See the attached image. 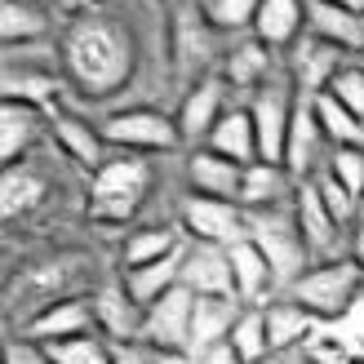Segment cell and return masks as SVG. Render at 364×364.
I'll list each match as a JSON object with an SVG mask.
<instances>
[{"mask_svg":"<svg viewBox=\"0 0 364 364\" xmlns=\"http://www.w3.org/2000/svg\"><path fill=\"white\" fill-rule=\"evenodd\" d=\"M182 227L191 231V240L205 245H235L249 235V209L235 200H213V196H187L182 200Z\"/></svg>","mask_w":364,"mask_h":364,"instance_id":"obj_8","label":"cell"},{"mask_svg":"<svg viewBox=\"0 0 364 364\" xmlns=\"http://www.w3.org/2000/svg\"><path fill=\"white\" fill-rule=\"evenodd\" d=\"M63 58H67L71 80H76L85 94L102 98V94H116V89L129 80L134 41L120 23H112V18H102V14H89L67 31Z\"/></svg>","mask_w":364,"mask_h":364,"instance_id":"obj_1","label":"cell"},{"mask_svg":"<svg viewBox=\"0 0 364 364\" xmlns=\"http://www.w3.org/2000/svg\"><path fill=\"white\" fill-rule=\"evenodd\" d=\"M294 107H298V89L294 80H267L253 89L249 116L258 129V156L271 165H284V142H289V124H294Z\"/></svg>","mask_w":364,"mask_h":364,"instance_id":"obj_6","label":"cell"},{"mask_svg":"<svg viewBox=\"0 0 364 364\" xmlns=\"http://www.w3.org/2000/svg\"><path fill=\"white\" fill-rule=\"evenodd\" d=\"M209 151H218V156H227V160H235V165H253V160H262L258 156V129H253V116H249V107L240 112H227L223 120L213 124V134H209V142H205Z\"/></svg>","mask_w":364,"mask_h":364,"instance_id":"obj_24","label":"cell"},{"mask_svg":"<svg viewBox=\"0 0 364 364\" xmlns=\"http://www.w3.org/2000/svg\"><path fill=\"white\" fill-rule=\"evenodd\" d=\"M342 58H347V53L338 45L320 41L316 31H306L289 45V80H294V89L302 98H316L333 85V76L342 71Z\"/></svg>","mask_w":364,"mask_h":364,"instance_id":"obj_10","label":"cell"},{"mask_svg":"<svg viewBox=\"0 0 364 364\" xmlns=\"http://www.w3.org/2000/svg\"><path fill=\"white\" fill-rule=\"evenodd\" d=\"M200 364H245L240 355H235V347H231V342H218V347H209L205 355H196Z\"/></svg>","mask_w":364,"mask_h":364,"instance_id":"obj_43","label":"cell"},{"mask_svg":"<svg viewBox=\"0 0 364 364\" xmlns=\"http://www.w3.org/2000/svg\"><path fill=\"white\" fill-rule=\"evenodd\" d=\"M156 364H200L191 351H156Z\"/></svg>","mask_w":364,"mask_h":364,"instance_id":"obj_45","label":"cell"},{"mask_svg":"<svg viewBox=\"0 0 364 364\" xmlns=\"http://www.w3.org/2000/svg\"><path fill=\"white\" fill-rule=\"evenodd\" d=\"M302 23H306V0H262L249 31L267 49H280V45H294L302 36Z\"/></svg>","mask_w":364,"mask_h":364,"instance_id":"obj_22","label":"cell"},{"mask_svg":"<svg viewBox=\"0 0 364 364\" xmlns=\"http://www.w3.org/2000/svg\"><path fill=\"white\" fill-rule=\"evenodd\" d=\"M329 173L360 200V205H364V147H333Z\"/></svg>","mask_w":364,"mask_h":364,"instance_id":"obj_39","label":"cell"},{"mask_svg":"<svg viewBox=\"0 0 364 364\" xmlns=\"http://www.w3.org/2000/svg\"><path fill=\"white\" fill-rule=\"evenodd\" d=\"M182 289H191L196 298H205V294L235 298L231 253H227V245H205V240H191V245H187V258H182Z\"/></svg>","mask_w":364,"mask_h":364,"instance_id":"obj_13","label":"cell"},{"mask_svg":"<svg viewBox=\"0 0 364 364\" xmlns=\"http://www.w3.org/2000/svg\"><path fill=\"white\" fill-rule=\"evenodd\" d=\"M182 258H187V249H173L169 258H160V262H147V267H134V271H120V280L124 289L142 302V306H151L156 298H165L169 289L182 284Z\"/></svg>","mask_w":364,"mask_h":364,"instance_id":"obj_25","label":"cell"},{"mask_svg":"<svg viewBox=\"0 0 364 364\" xmlns=\"http://www.w3.org/2000/svg\"><path fill=\"white\" fill-rule=\"evenodd\" d=\"M311 107H316V120H320V129H324V138H329L333 147H364V120L351 112V107H342L329 89L316 94Z\"/></svg>","mask_w":364,"mask_h":364,"instance_id":"obj_29","label":"cell"},{"mask_svg":"<svg viewBox=\"0 0 364 364\" xmlns=\"http://www.w3.org/2000/svg\"><path fill=\"white\" fill-rule=\"evenodd\" d=\"M5 364H49L41 342H27V338H9L5 347Z\"/></svg>","mask_w":364,"mask_h":364,"instance_id":"obj_41","label":"cell"},{"mask_svg":"<svg viewBox=\"0 0 364 364\" xmlns=\"http://www.w3.org/2000/svg\"><path fill=\"white\" fill-rule=\"evenodd\" d=\"M102 138L107 147L120 151H169L182 142L178 134V116L151 112V107H134V112H116L102 120Z\"/></svg>","mask_w":364,"mask_h":364,"instance_id":"obj_7","label":"cell"},{"mask_svg":"<svg viewBox=\"0 0 364 364\" xmlns=\"http://www.w3.org/2000/svg\"><path fill=\"white\" fill-rule=\"evenodd\" d=\"M360 364H364V360H360Z\"/></svg>","mask_w":364,"mask_h":364,"instance_id":"obj_47","label":"cell"},{"mask_svg":"<svg viewBox=\"0 0 364 364\" xmlns=\"http://www.w3.org/2000/svg\"><path fill=\"white\" fill-rule=\"evenodd\" d=\"M240 298H218V294H205L196 298V311H191V355H205L209 347L227 342L235 320H240Z\"/></svg>","mask_w":364,"mask_h":364,"instance_id":"obj_20","label":"cell"},{"mask_svg":"<svg viewBox=\"0 0 364 364\" xmlns=\"http://www.w3.org/2000/svg\"><path fill=\"white\" fill-rule=\"evenodd\" d=\"M351 258H355L360 271H364V209H360V223H355V235H351Z\"/></svg>","mask_w":364,"mask_h":364,"instance_id":"obj_44","label":"cell"},{"mask_svg":"<svg viewBox=\"0 0 364 364\" xmlns=\"http://www.w3.org/2000/svg\"><path fill=\"white\" fill-rule=\"evenodd\" d=\"M58 76L53 71H36V67H5V85H0V94H5V102H27V107H53V98H58Z\"/></svg>","mask_w":364,"mask_h":364,"instance_id":"obj_28","label":"cell"},{"mask_svg":"<svg viewBox=\"0 0 364 364\" xmlns=\"http://www.w3.org/2000/svg\"><path fill=\"white\" fill-rule=\"evenodd\" d=\"M316 187H320V200H324V205H329V213L338 218L342 227L360 223V209H364V205H360V200H355V196H351L347 187H342V182H338V178H333L329 169H324V173L316 178Z\"/></svg>","mask_w":364,"mask_h":364,"instance_id":"obj_38","label":"cell"},{"mask_svg":"<svg viewBox=\"0 0 364 364\" xmlns=\"http://www.w3.org/2000/svg\"><path fill=\"white\" fill-rule=\"evenodd\" d=\"M187 178L196 196H213V200H235L240 205V187H245V165L218 156L209 147H196V156L187 160Z\"/></svg>","mask_w":364,"mask_h":364,"instance_id":"obj_17","label":"cell"},{"mask_svg":"<svg viewBox=\"0 0 364 364\" xmlns=\"http://www.w3.org/2000/svg\"><path fill=\"white\" fill-rule=\"evenodd\" d=\"M360 289H364L360 262L355 258H333V262H316L284 298H294L298 306H306L316 320H338V316L351 311Z\"/></svg>","mask_w":364,"mask_h":364,"instance_id":"obj_5","label":"cell"},{"mask_svg":"<svg viewBox=\"0 0 364 364\" xmlns=\"http://www.w3.org/2000/svg\"><path fill=\"white\" fill-rule=\"evenodd\" d=\"M329 94L364 120V67H342L333 76V85H329Z\"/></svg>","mask_w":364,"mask_h":364,"instance_id":"obj_40","label":"cell"},{"mask_svg":"<svg viewBox=\"0 0 364 364\" xmlns=\"http://www.w3.org/2000/svg\"><path fill=\"white\" fill-rule=\"evenodd\" d=\"M89 302H94V316H98V329L102 333H112L116 342H142V320H147V306H142L129 289H124V280L98 284L94 294H89Z\"/></svg>","mask_w":364,"mask_h":364,"instance_id":"obj_12","label":"cell"},{"mask_svg":"<svg viewBox=\"0 0 364 364\" xmlns=\"http://www.w3.org/2000/svg\"><path fill=\"white\" fill-rule=\"evenodd\" d=\"M191 311H196V294L191 289H169L165 298H156L142 320V342L151 351H191Z\"/></svg>","mask_w":364,"mask_h":364,"instance_id":"obj_9","label":"cell"},{"mask_svg":"<svg viewBox=\"0 0 364 364\" xmlns=\"http://www.w3.org/2000/svg\"><path fill=\"white\" fill-rule=\"evenodd\" d=\"M89 280V262L80 253H63V258H45L23 271V280L9 289V311L23 306V324L49 311L63 298H80V284Z\"/></svg>","mask_w":364,"mask_h":364,"instance_id":"obj_4","label":"cell"},{"mask_svg":"<svg viewBox=\"0 0 364 364\" xmlns=\"http://www.w3.org/2000/svg\"><path fill=\"white\" fill-rule=\"evenodd\" d=\"M41 187H45L41 173H31L27 165H9V169H5V196H0V209H5V218L27 213L36 200L45 196Z\"/></svg>","mask_w":364,"mask_h":364,"instance_id":"obj_34","label":"cell"},{"mask_svg":"<svg viewBox=\"0 0 364 364\" xmlns=\"http://www.w3.org/2000/svg\"><path fill=\"white\" fill-rule=\"evenodd\" d=\"M227 76L235 89H258L271 80V49L262 41H245L235 45V53L227 58Z\"/></svg>","mask_w":364,"mask_h":364,"instance_id":"obj_33","label":"cell"},{"mask_svg":"<svg viewBox=\"0 0 364 364\" xmlns=\"http://www.w3.org/2000/svg\"><path fill=\"white\" fill-rule=\"evenodd\" d=\"M227 253H231V280H235V298L240 302H258L267 289H276V280H271V267H267V258H262V249L249 240H235V245H227Z\"/></svg>","mask_w":364,"mask_h":364,"instance_id":"obj_26","label":"cell"},{"mask_svg":"<svg viewBox=\"0 0 364 364\" xmlns=\"http://www.w3.org/2000/svg\"><path fill=\"white\" fill-rule=\"evenodd\" d=\"M94 324H98L94 302L80 294V298H63V302H53L49 311H41L36 320H27V324H23V338H27V342H41V347H49V342H63V338H80V333H89Z\"/></svg>","mask_w":364,"mask_h":364,"instance_id":"obj_14","label":"cell"},{"mask_svg":"<svg viewBox=\"0 0 364 364\" xmlns=\"http://www.w3.org/2000/svg\"><path fill=\"white\" fill-rule=\"evenodd\" d=\"M45 31H49V18L36 0H5V5H0V36H5V45L41 41Z\"/></svg>","mask_w":364,"mask_h":364,"instance_id":"obj_31","label":"cell"},{"mask_svg":"<svg viewBox=\"0 0 364 364\" xmlns=\"http://www.w3.org/2000/svg\"><path fill=\"white\" fill-rule=\"evenodd\" d=\"M112 364H156V351L147 347V342H116Z\"/></svg>","mask_w":364,"mask_h":364,"instance_id":"obj_42","label":"cell"},{"mask_svg":"<svg viewBox=\"0 0 364 364\" xmlns=\"http://www.w3.org/2000/svg\"><path fill=\"white\" fill-rule=\"evenodd\" d=\"M320 142H329L316 120V107L311 98L298 94V107H294V124H289V142H284V169L294 173L298 182L316 169V156H320Z\"/></svg>","mask_w":364,"mask_h":364,"instance_id":"obj_19","label":"cell"},{"mask_svg":"<svg viewBox=\"0 0 364 364\" xmlns=\"http://www.w3.org/2000/svg\"><path fill=\"white\" fill-rule=\"evenodd\" d=\"M306 31L338 45L342 53H364V14L360 9H342V5H329V0H306Z\"/></svg>","mask_w":364,"mask_h":364,"instance_id":"obj_18","label":"cell"},{"mask_svg":"<svg viewBox=\"0 0 364 364\" xmlns=\"http://www.w3.org/2000/svg\"><path fill=\"white\" fill-rule=\"evenodd\" d=\"M173 249H178V231L173 227H138V231H129V240H124L120 262H124V271H134V267L169 258Z\"/></svg>","mask_w":364,"mask_h":364,"instance_id":"obj_30","label":"cell"},{"mask_svg":"<svg viewBox=\"0 0 364 364\" xmlns=\"http://www.w3.org/2000/svg\"><path fill=\"white\" fill-rule=\"evenodd\" d=\"M329 5H342V9H360V14H364V0H329Z\"/></svg>","mask_w":364,"mask_h":364,"instance_id":"obj_46","label":"cell"},{"mask_svg":"<svg viewBox=\"0 0 364 364\" xmlns=\"http://www.w3.org/2000/svg\"><path fill=\"white\" fill-rule=\"evenodd\" d=\"M49 124H53V138H58V147L76 160V165H85L89 173H98L107 160V138H102V124H89L85 116H71V112H53L49 116Z\"/></svg>","mask_w":364,"mask_h":364,"instance_id":"obj_16","label":"cell"},{"mask_svg":"<svg viewBox=\"0 0 364 364\" xmlns=\"http://www.w3.org/2000/svg\"><path fill=\"white\" fill-rule=\"evenodd\" d=\"M267 338H271V355H284L294 351L298 342L316 329V316L306 311V306H298L294 298H280V302H267Z\"/></svg>","mask_w":364,"mask_h":364,"instance_id":"obj_27","label":"cell"},{"mask_svg":"<svg viewBox=\"0 0 364 364\" xmlns=\"http://www.w3.org/2000/svg\"><path fill=\"white\" fill-rule=\"evenodd\" d=\"M45 355H49V364H112V347H107L102 338H94V333L49 342Z\"/></svg>","mask_w":364,"mask_h":364,"instance_id":"obj_35","label":"cell"},{"mask_svg":"<svg viewBox=\"0 0 364 364\" xmlns=\"http://www.w3.org/2000/svg\"><path fill=\"white\" fill-rule=\"evenodd\" d=\"M209 31H213V23H209L205 14H196V9H182V18H178V45H182V67H196V63H205V58H209V49H213Z\"/></svg>","mask_w":364,"mask_h":364,"instance_id":"obj_36","label":"cell"},{"mask_svg":"<svg viewBox=\"0 0 364 364\" xmlns=\"http://www.w3.org/2000/svg\"><path fill=\"white\" fill-rule=\"evenodd\" d=\"M41 124H45L41 107H27V102H5L0 107V160H5V169L18 165V160L31 151Z\"/></svg>","mask_w":364,"mask_h":364,"instance_id":"obj_23","label":"cell"},{"mask_svg":"<svg viewBox=\"0 0 364 364\" xmlns=\"http://www.w3.org/2000/svg\"><path fill=\"white\" fill-rule=\"evenodd\" d=\"M151 191V165L147 156H112L89 182V213L98 223H129Z\"/></svg>","mask_w":364,"mask_h":364,"instance_id":"obj_3","label":"cell"},{"mask_svg":"<svg viewBox=\"0 0 364 364\" xmlns=\"http://www.w3.org/2000/svg\"><path fill=\"white\" fill-rule=\"evenodd\" d=\"M223 116H227V80L205 76L178 107V134H182V142H200V138L209 142L213 124Z\"/></svg>","mask_w":364,"mask_h":364,"instance_id":"obj_15","label":"cell"},{"mask_svg":"<svg viewBox=\"0 0 364 364\" xmlns=\"http://www.w3.org/2000/svg\"><path fill=\"white\" fill-rule=\"evenodd\" d=\"M294 173L284 165H271V160H253L245 165V187H240V205L245 209H276V205H289L294 200Z\"/></svg>","mask_w":364,"mask_h":364,"instance_id":"obj_21","label":"cell"},{"mask_svg":"<svg viewBox=\"0 0 364 364\" xmlns=\"http://www.w3.org/2000/svg\"><path fill=\"white\" fill-rule=\"evenodd\" d=\"M249 240L262 249V258L271 267V280H276L280 294H289L311 262V249L302 240V227H298V213H294V200L276 209H249Z\"/></svg>","mask_w":364,"mask_h":364,"instance_id":"obj_2","label":"cell"},{"mask_svg":"<svg viewBox=\"0 0 364 364\" xmlns=\"http://www.w3.org/2000/svg\"><path fill=\"white\" fill-rule=\"evenodd\" d=\"M258 5L262 0H205V18L218 31H240V27H253Z\"/></svg>","mask_w":364,"mask_h":364,"instance_id":"obj_37","label":"cell"},{"mask_svg":"<svg viewBox=\"0 0 364 364\" xmlns=\"http://www.w3.org/2000/svg\"><path fill=\"white\" fill-rule=\"evenodd\" d=\"M294 213H298V227H302V240L311 249V258L320 262H333L338 258V245H342V227L338 218L329 213V205L320 200V187L316 178H302L298 191H294Z\"/></svg>","mask_w":364,"mask_h":364,"instance_id":"obj_11","label":"cell"},{"mask_svg":"<svg viewBox=\"0 0 364 364\" xmlns=\"http://www.w3.org/2000/svg\"><path fill=\"white\" fill-rule=\"evenodd\" d=\"M227 342L235 347V355H240L245 364H262V360L271 355V338H267V311H262V306H245Z\"/></svg>","mask_w":364,"mask_h":364,"instance_id":"obj_32","label":"cell"}]
</instances>
